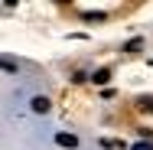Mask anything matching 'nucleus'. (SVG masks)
Returning a JSON list of instances; mask_svg holds the SVG:
<instances>
[{"mask_svg": "<svg viewBox=\"0 0 153 150\" xmlns=\"http://www.w3.org/2000/svg\"><path fill=\"white\" fill-rule=\"evenodd\" d=\"M56 144H59V147H78V137H75V134L59 131V134H56Z\"/></svg>", "mask_w": 153, "mask_h": 150, "instance_id": "f257e3e1", "label": "nucleus"}, {"mask_svg": "<svg viewBox=\"0 0 153 150\" xmlns=\"http://www.w3.org/2000/svg\"><path fill=\"white\" fill-rule=\"evenodd\" d=\"M49 108H52V104H49L46 95H36V98H33V111H36V114H46Z\"/></svg>", "mask_w": 153, "mask_h": 150, "instance_id": "f03ea898", "label": "nucleus"}, {"mask_svg": "<svg viewBox=\"0 0 153 150\" xmlns=\"http://www.w3.org/2000/svg\"><path fill=\"white\" fill-rule=\"evenodd\" d=\"M108 78H111V69H101V72H94V85H104V82H108Z\"/></svg>", "mask_w": 153, "mask_h": 150, "instance_id": "7ed1b4c3", "label": "nucleus"}, {"mask_svg": "<svg viewBox=\"0 0 153 150\" xmlns=\"http://www.w3.org/2000/svg\"><path fill=\"white\" fill-rule=\"evenodd\" d=\"M137 49H143V39H130V43L124 46V52H137Z\"/></svg>", "mask_w": 153, "mask_h": 150, "instance_id": "20e7f679", "label": "nucleus"}, {"mask_svg": "<svg viewBox=\"0 0 153 150\" xmlns=\"http://www.w3.org/2000/svg\"><path fill=\"white\" fill-rule=\"evenodd\" d=\"M85 20H88V23H101V20H104V13H85Z\"/></svg>", "mask_w": 153, "mask_h": 150, "instance_id": "39448f33", "label": "nucleus"}, {"mask_svg": "<svg viewBox=\"0 0 153 150\" xmlns=\"http://www.w3.org/2000/svg\"><path fill=\"white\" fill-rule=\"evenodd\" d=\"M137 104H140V108H143V111H153V98H140V101H137Z\"/></svg>", "mask_w": 153, "mask_h": 150, "instance_id": "423d86ee", "label": "nucleus"}, {"mask_svg": "<svg viewBox=\"0 0 153 150\" xmlns=\"http://www.w3.org/2000/svg\"><path fill=\"white\" fill-rule=\"evenodd\" d=\"M134 150H153L150 144H134Z\"/></svg>", "mask_w": 153, "mask_h": 150, "instance_id": "0eeeda50", "label": "nucleus"}]
</instances>
